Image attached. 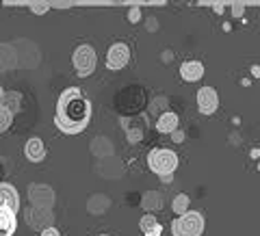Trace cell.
<instances>
[{
    "label": "cell",
    "mask_w": 260,
    "mask_h": 236,
    "mask_svg": "<svg viewBox=\"0 0 260 236\" xmlns=\"http://www.w3.org/2000/svg\"><path fill=\"white\" fill-rule=\"evenodd\" d=\"M91 100L83 93V89L70 87L59 95L54 111V126L63 134H80L91 124Z\"/></svg>",
    "instance_id": "1"
},
{
    "label": "cell",
    "mask_w": 260,
    "mask_h": 236,
    "mask_svg": "<svg viewBox=\"0 0 260 236\" xmlns=\"http://www.w3.org/2000/svg\"><path fill=\"white\" fill-rule=\"evenodd\" d=\"M148 167L150 172L162 178V182H169V178L178 169V154L167 148H156L148 154Z\"/></svg>",
    "instance_id": "2"
},
{
    "label": "cell",
    "mask_w": 260,
    "mask_h": 236,
    "mask_svg": "<svg viewBox=\"0 0 260 236\" xmlns=\"http://www.w3.org/2000/svg\"><path fill=\"white\" fill-rule=\"evenodd\" d=\"M202 232H204V215L198 210H186L172 223L174 236H202Z\"/></svg>",
    "instance_id": "3"
},
{
    "label": "cell",
    "mask_w": 260,
    "mask_h": 236,
    "mask_svg": "<svg viewBox=\"0 0 260 236\" xmlns=\"http://www.w3.org/2000/svg\"><path fill=\"white\" fill-rule=\"evenodd\" d=\"M72 63H74V70H76V74L80 78L91 76L93 70H95V63H98V56H95L93 46H89V44L78 46L76 50H74V56H72Z\"/></svg>",
    "instance_id": "4"
},
{
    "label": "cell",
    "mask_w": 260,
    "mask_h": 236,
    "mask_svg": "<svg viewBox=\"0 0 260 236\" xmlns=\"http://www.w3.org/2000/svg\"><path fill=\"white\" fill-rule=\"evenodd\" d=\"M24 219H26L28 227H32V230H37V232H44L54 225V213L52 210H46V208L28 206L24 210Z\"/></svg>",
    "instance_id": "5"
},
{
    "label": "cell",
    "mask_w": 260,
    "mask_h": 236,
    "mask_svg": "<svg viewBox=\"0 0 260 236\" xmlns=\"http://www.w3.org/2000/svg\"><path fill=\"white\" fill-rule=\"evenodd\" d=\"M28 199H30V206L52 210V206H54V191L50 189V186H46V184H30L28 186Z\"/></svg>",
    "instance_id": "6"
},
{
    "label": "cell",
    "mask_w": 260,
    "mask_h": 236,
    "mask_svg": "<svg viewBox=\"0 0 260 236\" xmlns=\"http://www.w3.org/2000/svg\"><path fill=\"white\" fill-rule=\"evenodd\" d=\"M128 61H130V48H128V44L117 42V44H113L109 48V52H107V68L109 70L117 72L121 68H126Z\"/></svg>",
    "instance_id": "7"
},
{
    "label": "cell",
    "mask_w": 260,
    "mask_h": 236,
    "mask_svg": "<svg viewBox=\"0 0 260 236\" xmlns=\"http://www.w3.org/2000/svg\"><path fill=\"white\" fill-rule=\"evenodd\" d=\"M219 107V95L213 87H202L198 91V109L202 115H213Z\"/></svg>",
    "instance_id": "8"
},
{
    "label": "cell",
    "mask_w": 260,
    "mask_h": 236,
    "mask_svg": "<svg viewBox=\"0 0 260 236\" xmlns=\"http://www.w3.org/2000/svg\"><path fill=\"white\" fill-rule=\"evenodd\" d=\"M0 208H9L15 215L20 210V193L11 182H0Z\"/></svg>",
    "instance_id": "9"
},
{
    "label": "cell",
    "mask_w": 260,
    "mask_h": 236,
    "mask_svg": "<svg viewBox=\"0 0 260 236\" xmlns=\"http://www.w3.org/2000/svg\"><path fill=\"white\" fill-rule=\"evenodd\" d=\"M121 126H124L126 134H128V141L130 143H137V141L143 139L145 126H148V124H145L143 117H124V119H121Z\"/></svg>",
    "instance_id": "10"
},
{
    "label": "cell",
    "mask_w": 260,
    "mask_h": 236,
    "mask_svg": "<svg viewBox=\"0 0 260 236\" xmlns=\"http://www.w3.org/2000/svg\"><path fill=\"white\" fill-rule=\"evenodd\" d=\"M24 154H26V158L30 162H42L46 158V145L44 141L39 139V137H30L24 145Z\"/></svg>",
    "instance_id": "11"
},
{
    "label": "cell",
    "mask_w": 260,
    "mask_h": 236,
    "mask_svg": "<svg viewBox=\"0 0 260 236\" xmlns=\"http://www.w3.org/2000/svg\"><path fill=\"white\" fill-rule=\"evenodd\" d=\"M18 232V215L9 208H0V236H13Z\"/></svg>",
    "instance_id": "12"
},
{
    "label": "cell",
    "mask_w": 260,
    "mask_h": 236,
    "mask_svg": "<svg viewBox=\"0 0 260 236\" xmlns=\"http://www.w3.org/2000/svg\"><path fill=\"white\" fill-rule=\"evenodd\" d=\"M180 76L186 83H198V80L204 76V65L200 61H184L180 65Z\"/></svg>",
    "instance_id": "13"
},
{
    "label": "cell",
    "mask_w": 260,
    "mask_h": 236,
    "mask_svg": "<svg viewBox=\"0 0 260 236\" xmlns=\"http://www.w3.org/2000/svg\"><path fill=\"white\" fill-rule=\"evenodd\" d=\"M178 124H180V117H178L176 113L167 111V113H162V115L156 119V130L160 134H169V132H176Z\"/></svg>",
    "instance_id": "14"
},
{
    "label": "cell",
    "mask_w": 260,
    "mask_h": 236,
    "mask_svg": "<svg viewBox=\"0 0 260 236\" xmlns=\"http://www.w3.org/2000/svg\"><path fill=\"white\" fill-rule=\"evenodd\" d=\"M0 107H5L11 115H18L22 109V93L20 91H5L0 97Z\"/></svg>",
    "instance_id": "15"
},
{
    "label": "cell",
    "mask_w": 260,
    "mask_h": 236,
    "mask_svg": "<svg viewBox=\"0 0 260 236\" xmlns=\"http://www.w3.org/2000/svg\"><path fill=\"white\" fill-rule=\"evenodd\" d=\"M162 204H165V199H162V193H158V191H145L143 199H141V206L145 213H156V210L162 208Z\"/></svg>",
    "instance_id": "16"
},
{
    "label": "cell",
    "mask_w": 260,
    "mask_h": 236,
    "mask_svg": "<svg viewBox=\"0 0 260 236\" xmlns=\"http://www.w3.org/2000/svg\"><path fill=\"white\" fill-rule=\"evenodd\" d=\"M139 227H141L143 236H160L162 234V225L156 221V217L150 213L139 219Z\"/></svg>",
    "instance_id": "17"
},
{
    "label": "cell",
    "mask_w": 260,
    "mask_h": 236,
    "mask_svg": "<svg viewBox=\"0 0 260 236\" xmlns=\"http://www.w3.org/2000/svg\"><path fill=\"white\" fill-rule=\"evenodd\" d=\"M109 206H111V201H109L107 195H93V197L89 199V204H87V208H89V213L91 215H102Z\"/></svg>",
    "instance_id": "18"
},
{
    "label": "cell",
    "mask_w": 260,
    "mask_h": 236,
    "mask_svg": "<svg viewBox=\"0 0 260 236\" xmlns=\"http://www.w3.org/2000/svg\"><path fill=\"white\" fill-rule=\"evenodd\" d=\"M172 208H174V213H176L178 217L184 215L186 210H189V195H184V193L176 195L174 201H172Z\"/></svg>",
    "instance_id": "19"
},
{
    "label": "cell",
    "mask_w": 260,
    "mask_h": 236,
    "mask_svg": "<svg viewBox=\"0 0 260 236\" xmlns=\"http://www.w3.org/2000/svg\"><path fill=\"white\" fill-rule=\"evenodd\" d=\"M13 124V115L5 107H0V132H7Z\"/></svg>",
    "instance_id": "20"
},
{
    "label": "cell",
    "mask_w": 260,
    "mask_h": 236,
    "mask_svg": "<svg viewBox=\"0 0 260 236\" xmlns=\"http://www.w3.org/2000/svg\"><path fill=\"white\" fill-rule=\"evenodd\" d=\"M128 20L133 22V24H137L141 20V9L139 7H130V11H128Z\"/></svg>",
    "instance_id": "21"
},
{
    "label": "cell",
    "mask_w": 260,
    "mask_h": 236,
    "mask_svg": "<svg viewBox=\"0 0 260 236\" xmlns=\"http://www.w3.org/2000/svg\"><path fill=\"white\" fill-rule=\"evenodd\" d=\"M30 11H32V13H46V11H48V5H46V3H37V5L30 7Z\"/></svg>",
    "instance_id": "22"
},
{
    "label": "cell",
    "mask_w": 260,
    "mask_h": 236,
    "mask_svg": "<svg viewBox=\"0 0 260 236\" xmlns=\"http://www.w3.org/2000/svg\"><path fill=\"white\" fill-rule=\"evenodd\" d=\"M42 236H61V232L52 225V227H48V230H44V232H42Z\"/></svg>",
    "instance_id": "23"
},
{
    "label": "cell",
    "mask_w": 260,
    "mask_h": 236,
    "mask_svg": "<svg viewBox=\"0 0 260 236\" xmlns=\"http://www.w3.org/2000/svg\"><path fill=\"white\" fill-rule=\"evenodd\" d=\"M232 13H234V15H237V18H239V15L243 13V9H241V5H234V9H232Z\"/></svg>",
    "instance_id": "24"
},
{
    "label": "cell",
    "mask_w": 260,
    "mask_h": 236,
    "mask_svg": "<svg viewBox=\"0 0 260 236\" xmlns=\"http://www.w3.org/2000/svg\"><path fill=\"white\" fill-rule=\"evenodd\" d=\"M3 93H5V91H3V87H0V97H3Z\"/></svg>",
    "instance_id": "25"
},
{
    "label": "cell",
    "mask_w": 260,
    "mask_h": 236,
    "mask_svg": "<svg viewBox=\"0 0 260 236\" xmlns=\"http://www.w3.org/2000/svg\"><path fill=\"white\" fill-rule=\"evenodd\" d=\"M100 236H109V234H100Z\"/></svg>",
    "instance_id": "26"
}]
</instances>
